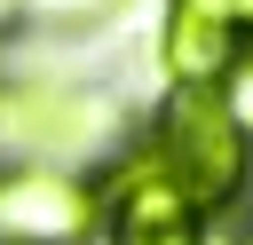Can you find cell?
I'll return each mask as SVG.
<instances>
[{"instance_id":"cell-1","label":"cell","mask_w":253,"mask_h":245,"mask_svg":"<svg viewBox=\"0 0 253 245\" xmlns=\"http://www.w3.org/2000/svg\"><path fill=\"white\" fill-rule=\"evenodd\" d=\"M150 158H158V174H166L198 213L229 205V198L245 190V174H253V142L237 134V119L221 111L213 87H174V95L158 103Z\"/></svg>"},{"instance_id":"cell-2","label":"cell","mask_w":253,"mask_h":245,"mask_svg":"<svg viewBox=\"0 0 253 245\" xmlns=\"http://www.w3.org/2000/svg\"><path fill=\"white\" fill-rule=\"evenodd\" d=\"M103 126H111V103L87 87H55V79L0 87V142L24 150V166H47L63 150H95Z\"/></svg>"},{"instance_id":"cell-3","label":"cell","mask_w":253,"mask_h":245,"mask_svg":"<svg viewBox=\"0 0 253 245\" xmlns=\"http://www.w3.org/2000/svg\"><path fill=\"white\" fill-rule=\"evenodd\" d=\"M103 229V198L63 166L0 174V245H87Z\"/></svg>"},{"instance_id":"cell-4","label":"cell","mask_w":253,"mask_h":245,"mask_svg":"<svg viewBox=\"0 0 253 245\" xmlns=\"http://www.w3.org/2000/svg\"><path fill=\"white\" fill-rule=\"evenodd\" d=\"M103 229H111V245H206V213L158 174L150 150L111 182V198H103Z\"/></svg>"},{"instance_id":"cell-5","label":"cell","mask_w":253,"mask_h":245,"mask_svg":"<svg viewBox=\"0 0 253 245\" xmlns=\"http://www.w3.org/2000/svg\"><path fill=\"white\" fill-rule=\"evenodd\" d=\"M158 55H166L174 87H221L229 63L245 55V32H237L229 0H174L166 32H158Z\"/></svg>"},{"instance_id":"cell-6","label":"cell","mask_w":253,"mask_h":245,"mask_svg":"<svg viewBox=\"0 0 253 245\" xmlns=\"http://www.w3.org/2000/svg\"><path fill=\"white\" fill-rule=\"evenodd\" d=\"M213 95H221V111H229V119H237V134H245V142H253V47H245V55H237V63H229V79H221V87H213Z\"/></svg>"},{"instance_id":"cell-7","label":"cell","mask_w":253,"mask_h":245,"mask_svg":"<svg viewBox=\"0 0 253 245\" xmlns=\"http://www.w3.org/2000/svg\"><path fill=\"white\" fill-rule=\"evenodd\" d=\"M24 8H40V16H55V24H87V16H103L111 0H24Z\"/></svg>"},{"instance_id":"cell-8","label":"cell","mask_w":253,"mask_h":245,"mask_svg":"<svg viewBox=\"0 0 253 245\" xmlns=\"http://www.w3.org/2000/svg\"><path fill=\"white\" fill-rule=\"evenodd\" d=\"M229 16H237V32H245V47H253V0H229Z\"/></svg>"},{"instance_id":"cell-9","label":"cell","mask_w":253,"mask_h":245,"mask_svg":"<svg viewBox=\"0 0 253 245\" xmlns=\"http://www.w3.org/2000/svg\"><path fill=\"white\" fill-rule=\"evenodd\" d=\"M16 8H24V0H0V24H8V16H16Z\"/></svg>"}]
</instances>
